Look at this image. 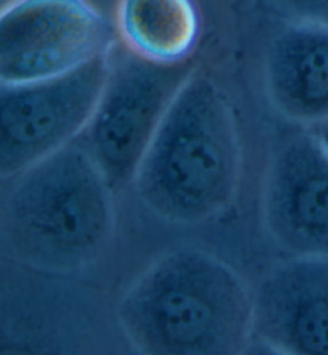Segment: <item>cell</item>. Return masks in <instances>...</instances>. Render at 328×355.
Here are the masks:
<instances>
[{
	"label": "cell",
	"mask_w": 328,
	"mask_h": 355,
	"mask_svg": "<svg viewBox=\"0 0 328 355\" xmlns=\"http://www.w3.org/2000/svg\"><path fill=\"white\" fill-rule=\"evenodd\" d=\"M116 19L122 44L150 61H189L199 42L200 15L194 0H121Z\"/></svg>",
	"instance_id": "10"
},
{
	"label": "cell",
	"mask_w": 328,
	"mask_h": 355,
	"mask_svg": "<svg viewBox=\"0 0 328 355\" xmlns=\"http://www.w3.org/2000/svg\"><path fill=\"white\" fill-rule=\"evenodd\" d=\"M290 21L328 24V0H264Z\"/></svg>",
	"instance_id": "11"
},
{
	"label": "cell",
	"mask_w": 328,
	"mask_h": 355,
	"mask_svg": "<svg viewBox=\"0 0 328 355\" xmlns=\"http://www.w3.org/2000/svg\"><path fill=\"white\" fill-rule=\"evenodd\" d=\"M117 318L149 355H236L253 335V293L215 254L180 248L155 259L125 291Z\"/></svg>",
	"instance_id": "1"
},
{
	"label": "cell",
	"mask_w": 328,
	"mask_h": 355,
	"mask_svg": "<svg viewBox=\"0 0 328 355\" xmlns=\"http://www.w3.org/2000/svg\"><path fill=\"white\" fill-rule=\"evenodd\" d=\"M263 221L291 257L328 258V153L317 135H296L270 157Z\"/></svg>",
	"instance_id": "7"
},
{
	"label": "cell",
	"mask_w": 328,
	"mask_h": 355,
	"mask_svg": "<svg viewBox=\"0 0 328 355\" xmlns=\"http://www.w3.org/2000/svg\"><path fill=\"white\" fill-rule=\"evenodd\" d=\"M317 138H319L320 144L324 146V149L328 153V122L320 125V132L317 133Z\"/></svg>",
	"instance_id": "12"
},
{
	"label": "cell",
	"mask_w": 328,
	"mask_h": 355,
	"mask_svg": "<svg viewBox=\"0 0 328 355\" xmlns=\"http://www.w3.org/2000/svg\"><path fill=\"white\" fill-rule=\"evenodd\" d=\"M264 85L273 107L300 125L328 122V24L290 21L270 42Z\"/></svg>",
	"instance_id": "9"
},
{
	"label": "cell",
	"mask_w": 328,
	"mask_h": 355,
	"mask_svg": "<svg viewBox=\"0 0 328 355\" xmlns=\"http://www.w3.org/2000/svg\"><path fill=\"white\" fill-rule=\"evenodd\" d=\"M253 335L273 352L328 355V258L291 257L253 293Z\"/></svg>",
	"instance_id": "8"
},
{
	"label": "cell",
	"mask_w": 328,
	"mask_h": 355,
	"mask_svg": "<svg viewBox=\"0 0 328 355\" xmlns=\"http://www.w3.org/2000/svg\"><path fill=\"white\" fill-rule=\"evenodd\" d=\"M114 187L82 143L13 176L3 198L2 237L15 259L50 274H74L109 247Z\"/></svg>",
	"instance_id": "3"
},
{
	"label": "cell",
	"mask_w": 328,
	"mask_h": 355,
	"mask_svg": "<svg viewBox=\"0 0 328 355\" xmlns=\"http://www.w3.org/2000/svg\"><path fill=\"white\" fill-rule=\"evenodd\" d=\"M109 51L111 49L51 79L2 85L0 173L3 180L80 137L101 98L109 72Z\"/></svg>",
	"instance_id": "5"
},
{
	"label": "cell",
	"mask_w": 328,
	"mask_h": 355,
	"mask_svg": "<svg viewBox=\"0 0 328 355\" xmlns=\"http://www.w3.org/2000/svg\"><path fill=\"white\" fill-rule=\"evenodd\" d=\"M241 166L227 98L196 69L160 120L133 184L153 215L171 224H200L232 205Z\"/></svg>",
	"instance_id": "2"
},
{
	"label": "cell",
	"mask_w": 328,
	"mask_h": 355,
	"mask_svg": "<svg viewBox=\"0 0 328 355\" xmlns=\"http://www.w3.org/2000/svg\"><path fill=\"white\" fill-rule=\"evenodd\" d=\"M112 44L106 19L88 0H10L0 17V83L66 74Z\"/></svg>",
	"instance_id": "6"
},
{
	"label": "cell",
	"mask_w": 328,
	"mask_h": 355,
	"mask_svg": "<svg viewBox=\"0 0 328 355\" xmlns=\"http://www.w3.org/2000/svg\"><path fill=\"white\" fill-rule=\"evenodd\" d=\"M194 71L191 61L165 64L123 44L111 46L101 98L79 138L114 189L133 181L160 120Z\"/></svg>",
	"instance_id": "4"
}]
</instances>
